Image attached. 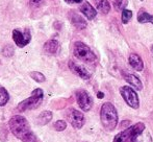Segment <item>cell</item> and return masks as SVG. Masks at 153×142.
Returning <instances> with one entry per match:
<instances>
[{
    "label": "cell",
    "instance_id": "f546056e",
    "mask_svg": "<svg viewBox=\"0 0 153 142\" xmlns=\"http://www.w3.org/2000/svg\"><path fill=\"white\" fill-rule=\"evenodd\" d=\"M141 1H143V0H141Z\"/></svg>",
    "mask_w": 153,
    "mask_h": 142
},
{
    "label": "cell",
    "instance_id": "e0dca14e",
    "mask_svg": "<svg viewBox=\"0 0 153 142\" xmlns=\"http://www.w3.org/2000/svg\"><path fill=\"white\" fill-rule=\"evenodd\" d=\"M52 119V113L50 111H44L40 114V116L36 119V123L38 124H42V126H45L47 124L49 121H51Z\"/></svg>",
    "mask_w": 153,
    "mask_h": 142
},
{
    "label": "cell",
    "instance_id": "484cf974",
    "mask_svg": "<svg viewBox=\"0 0 153 142\" xmlns=\"http://www.w3.org/2000/svg\"><path fill=\"white\" fill-rule=\"evenodd\" d=\"M27 2L31 7H40L44 3V0H27Z\"/></svg>",
    "mask_w": 153,
    "mask_h": 142
},
{
    "label": "cell",
    "instance_id": "ffe728a7",
    "mask_svg": "<svg viewBox=\"0 0 153 142\" xmlns=\"http://www.w3.org/2000/svg\"><path fill=\"white\" fill-rule=\"evenodd\" d=\"M8 99H10V95L8 92L6 91L5 88H3L2 86H0V107L4 106L7 104Z\"/></svg>",
    "mask_w": 153,
    "mask_h": 142
},
{
    "label": "cell",
    "instance_id": "603a6c76",
    "mask_svg": "<svg viewBox=\"0 0 153 142\" xmlns=\"http://www.w3.org/2000/svg\"><path fill=\"white\" fill-rule=\"evenodd\" d=\"M131 17H132V12L129 10H123V13H122V22L124 23V24H127V23L129 22V20L131 19Z\"/></svg>",
    "mask_w": 153,
    "mask_h": 142
},
{
    "label": "cell",
    "instance_id": "9a60e30c",
    "mask_svg": "<svg viewBox=\"0 0 153 142\" xmlns=\"http://www.w3.org/2000/svg\"><path fill=\"white\" fill-rule=\"evenodd\" d=\"M59 49V44L56 40H49L44 45V51L49 55H55V53H57Z\"/></svg>",
    "mask_w": 153,
    "mask_h": 142
},
{
    "label": "cell",
    "instance_id": "d6986e66",
    "mask_svg": "<svg viewBox=\"0 0 153 142\" xmlns=\"http://www.w3.org/2000/svg\"><path fill=\"white\" fill-rule=\"evenodd\" d=\"M96 2V6L102 14H108L109 10H111V5H109L107 0H95Z\"/></svg>",
    "mask_w": 153,
    "mask_h": 142
},
{
    "label": "cell",
    "instance_id": "8992f818",
    "mask_svg": "<svg viewBox=\"0 0 153 142\" xmlns=\"http://www.w3.org/2000/svg\"><path fill=\"white\" fill-rule=\"evenodd\" d=\"M120 93H121L122 97L124 98L125 102L128 105L129 107H131L132 109H137L140 106L139 102V96L135 93V91L130 87L124 86L120 89Z\"/></svg>",
    "mask_w": 153,
    "mask_h": 142
},
{
    "label": "cell",
    "instance_id": "ac0fdd59",
    "mask_svg": "<svg viewBox=\"0 0 153 142\" xmlns=\"http://www.w3.org/2000/svg\"><path fill=\"white\" fill-rule=\"evenodd\" d=\"M137 20L140 23H152L153 24V15H149L144 10H141L137 14Z\"/></svg>",
    "mask_w": 153,
    "mask_h": 142
},
{
    "label": "cell",
    "instance_id": "5bb4252c",
    "mask_svg": "<svg viewBox=\"0 0 153 142\" xmlns=\"http://www.w3.org/2000/svg\"><path fill=\"white\" fill-rule=\"evenodd\" d=\"M131 142H152V137L148 131L144 130L137 133L131 138Z\"/></svg>",
    "mask_w": 153,
    "mask_h": 142
},
{
    "label": "cell",
    "instance_id": "30bf717a",
    "mask_svg": "<svg viewBox=\"0 0 153 142\" xmlns=\"http://www.w3.org/2000/svg\"><path fill=\"white\" fill-rule=\"evenodd\" d=\"M69 68H70V70L72 71L74 74L78 75V76L81 77V78H83V79L91 78V73L85 69L83 66L78 65V64H76L75 62H73V61L69 62Z\"/></svg>",
    "mask_w": 153,
    "mask_h": 142
},
{
    "label": "cell",
    "instance_id": "7a4b0ae2",
    "mask_svg": "<svg viewBox=\"0 0 153 142\" xmlns=\"http://www.w3.org/2000/svg\"><path fill=\"white\" fill-rule=\"evenodd\" d=\"M100 119L103 128L107 131H114L118 124V113L111 102H105L100 110Z\"/></svg>",
    "mask_w": 153,
    "mask_h": 142
},
{
    "label": "cell",
    "instance_id": "4fadbf2b",
    "mask_svg": "<svg viewBox=\"0 0 153 142\" xmlns=\"http://www.w3.org/2000/svg\"><path fill=\"white\" fill-rule=\"evenodd\" d=\"M124 78L129 85H131L133 88H135L137 90H142L143 89V84L140 81V78L137 76L133 74H130V73H127V74H124Z\"/></svg>",
    "mask_w": 153,
    "mask_h": 142
},
{
    "label": "cell",
    "instance_id": "8fae6325",
    "mask_svg": "<svg viewBox=\"0 0 153 142\" xmlns=\"http://www.w3.org/2000/svg\"><path fill=\"white\" fill-rule=\"evenodd\" d=\"M80 12L82 13L89 20H93L97 15V10H95L88 1L82 2V4H81V6H80Z\"/></svg>",
    "mask_w": 153,
    "mask_h": 142
},
{
    "label": "cell",
    "instance_id": "d4e9b609",
    "mask_svg": "<svg viewBox=\"0 0 153 142\" xmlns=\"http://www.w3.org/2000/svg\"><path fill=\"white\" fill-rule=\"evenodd\" d=\"M54 128L56 131H59V132H62V131H64L65 129L67 128V123L64 121V120H59V121H56L54 123Z\"/></svg>",
    "mask_w": 153,
    "mask_h": 142
},
{
    "label": "cell",
    "instance_id": "83f0119b",
    "mask_svg": "<svg viewBox=\"0 0 153 142\" xmlns=\"http://www.w3.org/2000/svg\"><path fill=\"white\" fill-rule=\"evenodd\" d=\"M97 96H98V98H102L103 96H104V94H103L102 92H99V93L97 94Z\"/></svg>",
    "mask_w": 153,
    "mask_h": 142
},
{
    "label": "cell",
    "instance_id": "277c9868",
    "mask_svg": "<svg viewBox=\"0 0 153 142\" xmlns=\"http://www.w3.org/2000/svg\"><path fill=\"white\" fill-rule=\"evenodd\" d=\"M73 53L78 60H81L87 63H94L97 60L95 53L91 50L88 45L82 42H75L73 46Z\"/></svg>",
    "mask_w": 153,
    "mask_h": 142
},
{
    "label": "cell",
    "instance_id": "4316f807",
    "mask_svg": "<svg viewBox=\"0 0 153 142\" xmlns=\"http://www.w3.org/2000/svg\"><path fill=\"white\" fill-rule=\"evenodd\" d=\"M65 1L69 4H73V3H80L82 0H65Z\"/></svg>",
    "mask_w": 153,
    "mask_h": 142
},
{
    "label": "cell",
    "instance_id": "44dd1931",
    "mask_svg": "<svg viewBox=\"0 0 153 142\" xmlns=\"http://www.w3.org/2000/svg\"><path fill=\"white\" fill-rule=\"evenodd\" d=\"M127 4H128V0H115L114 2V6L117 10H125Z\"/></svg>",
    "mask_w": 153,
    "mask_h": 142
},
{
    "label": "cell",
    "instance_id": "52a82bcc",
    "mask_svg": "<svg viewBox=\"0 0 153 142\" xmlns=\"http://www.w3.org/2000/svg\"><path fill=\"white\" fill-rule=\"evenodd\" d=\"M13 40L15 41L16 45L20 48L26 46L31 40V34L28 28L22 29H14L13 31Z\"/></svg>",
    "mask_w": 153,
    "mask_h": 142
},
{
    "label": "cell",
    "instance_id": "2e32d148",
    "mask_svg": "<svg viewBox=\"0 0 153 142\" xmlns=\"http://www.w3.org/2000/svg\"><path fill=\"white\" fill-rule=\"evenodd\" d=\"M71 22H72L73 25L76 26L78 29H83V28L87 27V22H85V19H83L81 16H79V15L75 14V13H73L72 14V17H71Z\"/></svg>",
    "mask_w": 153,
    "mask_h": 142
},
{
    "label": "cell",
    "instance_id": "7402d4cb",
    "mask_svg": "<svg viewBox=\"0 0 153 142\" xmlns=\"http://www.w3.org/2000/svg\"><path fill=\"white\" fill-rule=\"evenodd\" d=\"M30 76L32 79H34V81H36V83H43V81H45V76L43 73L41 72H38V71H33V72L30 73Z\"/></svg>",
    "mask_w": 153,
    "mask_h": 142
},
{
    "label": "cell",
    "instance_id": "9c48e42d",
    "mask_svg": "<svg viewBox=\"0 0 153 142\" xmlns=\"http://www.w3.org/2000/svg\"><path fill=\"white\" fill-rule=\"evenodd\" d=\"M67 118H68L71 126L75 129H81L85 124L83 114L75 109H69L68 113H67Z\"/></svg>",
    "mask_w": 153,
    "mask_h": 142
},
{
    "label": "cell",
    "instance_id": "7c38bea8",
    "mask_svg": "<svg viewBox=\"0 0 153 142\" xmlns=\"http://www.w3.org/2000/svg\"><path fill=\"white\" fill-rule=\"evenodd\" d=\"M129 64H130V66L133 68V69H135L137 71H142L144 68V63L143 61H142L141 57L140 55H137V53H131L130 55H129Z\"/></svg>",
    "mask_w": 153,
    "mask_h": 142
},
{
    "label": "cell",
    "instance_id": "3957f363",
    "mask_svg": "<svg viewBox=\"0 0 153 142\" xmlns=\"http://www.w3.org/2000/svg\"><path fill=\"white\" fill-rule=\"evenodd\" d=\"M43 97H44V92L42 89L38 88V89L33 90L30 97H28L27 99L21 102L17 107V111L19 112H24L27 110H34L38 107H40V105L43 102Z\"/></svg>",
    "mask_w": 153,
    "mask_h": 142
},
{
    "label": "cell",
    "instance_id": "5b68a950",
    "mask_svg": "<svg viewBox=\"0 0 153 142\" xmlns=\"http://www.w3.org/2000/svg\"><path fill=\"white\" fill-rule=\"evenodd\" d=\"M145 130V124L139 122L135 123L133 126H129L128 129H126L125 131L119 133L118 135H116V137L114 138V142H128L129 140L131 141V138L134 136L137 133L141 132V131Z\"/></svg>",
    "mask_w": 153,
    "mask_h": 142
},
{
    "label": "cell",
    "instance_id": "cb8c5ba5",
    "mask_svg": "<svg viewBox=\"0 0 153 142\" xmlns=\"http://www.w3.org/2000/svg\"><path fill=\"white\" fill-rule=\"evenodd\" d=\"M2 55H3L4 57H12V55H14V48H13V46L7 45V46L4 47L3 50H2Z\"/></svg>",
    "mask_w": 153,
    "mask_h": 142
},
{
    "label": "cell",
    "instance_id": "f1b7e54d",
    "mask_svg": "<svg viewBox=\"0 0 153 142\" xmlns=\"http://www.w3.org/2000/svg\"><path fill=\"white\" fill-rule=\"evenodd\" d=\"M151 50H152V51H153V46H152V48H151Z\"/></svg>",
    "mask_w": 153,
    "mask_h": 142
},
{
    "label": "cell",
    "instance_id": "6da1fadb",
    "mask_svg": "<svg viewBox=\"0 0 153 142\" xmlns=\"http://www.w3.org/2000/svg\"><path fill=\"white\" fill-rule=\"evenodd\" d=\"M13 134L23 142H36V138L32 133L29 123L23 116L16 115L8 122Z\"/></svg>",
    "mask_w": 153,
    "mask_h": 142
},
{
    "label": "cell",
    "instance_id": "ba28073f",
    "mask_svg": "<svg viewBox=\"0 0 153 142\" xmlns=\"http://www.w3.org/2000/svg\"><path fill=\"white\" fill-rule=\"evenodd\" d=\"M76 100L78 106L85 112H88L93 107V99L85 90H78L76 92Z\"/></svg>",
    "mask_w": 153,
    "mask_h": 142
}]
</instances>
